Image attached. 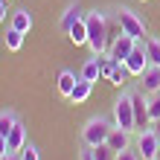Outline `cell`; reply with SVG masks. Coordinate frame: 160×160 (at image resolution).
I'll return each instance as SVG.
<instances>
[{
	"mask_svg": "<svg viewBox=\"0 0 160 160\" xmlns=\"http://www.w3.org/2000/svg\"><path fill=\"white\" fill-rule=\"evenodd\" d=\"M114 125L128 131V134H137V117H134V90L122 88V93L114 99Z\"/></svg>",
	"mask_w": 160,
	"mask_h": 160,
	"instance_id": "7a4b0ae2",
	"label": "cell"
},
{
	"mask_svg": "<svg viewBox=\"0 0 160 160\" xmlns=\"http://www.w3.org/2000/svg\"><path fill=\"white\" fill-rule=\"evenodd\" d=\"M117 160H143V157H140L137 148H125V152H119V154H117Z\"/></svg>",
	"mask_w": 160,
	"mask_h": 160,
	"instance_id": "484cf974",
	"label": "cell"
},
{
	"mask_svg": "<svg viewBox=\"0 0 160 160\" xmlns=\"http://www.w3.org/2000/svg\"><path fill=\"white\" fill-rule=\"evenodd\" d=\"M114 128H117L114 119H108V117H90L82 125V143L88 146V148H96L102 143H108V137H111Z\"/></svg>",
	"mask_w": 160,
	"mask_h": 160,
	"instance_id": "3957f363",
	"label": "cell"
},
{
	"mask_svg": "<svg viewBox=\"0 0 160 160\" xmlns=\"http://www.w3.org/2000/svg\"><path fill=\"white\" fill-rule=\"evenodd\" d=\"M122 64L128 67V73H131L134 79H140L148 67H152V61H148V52H146V44H137L134 50H131V55H128Z\"/></svg>",
	"mask_w": 160,
	"mask_h": 160,
	"instance_id": "8992f818",
	"label": "cell"
},
{
	"mask_svg": "<svg viewBox=\"0 0 160 160\" xmlns=\"http://www.w3.org/2000/svg\"><path fill=\"white\" fill-rule=\"evenodd\" d=\"M140 3H148V0H140Z\"/></svg>",
	"mask_w": 160,
	"mask_h": 160,
	"instance_id": "1f68e13d",
	"label": "cell"
},
{
	"mask_svg": "<svg viewBox=\"0 0 160 160\" xmlns=\"http://www.w3.org/2000/svg\"><path fill=\"white\" fill-rule=\"evenodd\" d=\"M90 152H93V160H117V152H114L108 143H102V146H96V148H90Z\"/></svg>",
	"mask_w": 160,
	"mask_h": 160,
	"instance_id": "7402d4cb",
	"label": "cell"
},
{
	"mask_svg": "<svg viewBox=\"0 0 160 160\" xmlns=\"http://www.w3.org/2000/svg\"><path fill=\"white\" fill-rule=\"evenodd\" d=\"M32 23H35V18H32V12L26 6H21V9H15L12 12V18H9V26H12V29H18V32H29L32 29Z\"/></svg>",
	"mask_w": 160,
	"mask_h": 160,
	"instance_id": "9c48e42d",
	"label": "cell"
},
{
	"mask_svg": "<svg viewBox=\"0 0 160 160\" xmlns=\"http://www.w3.org/2000/svg\"><path fill=\"white\" fill-rule=\"evenodd\" d=\"M0 160H21V154H12V152H9V154H3Z\"/></svg>",
	"mask_w": 160,
	"mask_h": 160,
	"instance_id": "f546056e",
	"label": "cell"
},
{
	"mask_svg": "<svg viewBox=\"0 0 160 160\" xmlns=\"http://www.w3.org/2000/svg\"><path fill=\"white\" fill-rule=\"evenodd\" d=\"M18 119H21V117H18L12 108L0 111V134H3V137H9V131H12V128L18 125Z\"/></svg>",
	"mask_w": 160,
	"mask_h": 160,
	"instance_id": "ac0fdd59",
	"label": "cell"
},
{
	"mask_svg": "<svg viewBox=\"0 0 160 160\" xmlns=\"http://www.w3.org/2000/svg\"><path fill=\"white\" fill-rule=\"evenodd\" d=\"M146 52H148V61L160 67V38L157 35H146Z\"/></svg>",
	"mask_w": 160,
	"mask_h": 160,
	"instance_id": "d6986e66",
	"label": "cell"
},
{
	"mask_svg": "<svg viewBox=\"0 0 160 160\" xmlns=\"http://www.w3.org/2000/svg\"><path fill=\"white\" fill-rule=\"evenodd\" d=\"M148 93L143 90H134V117H137V131H146L152 128V119H148Z\"/></svg>",
	"mask_w": 160,
	"mask_h": 160,
	"instance_id": "ba28073f",
	"label": "cell"
},
{
	"mask_svg": "<svg viewBox=\"0 0 160 160\" xmlns=\"http://www.w3.org/2000/svg\"><path fill=\"white\" fill-rule=\"evenodd\" d=\"M140 79H143V82H140V84H143V93H148V96H157V93H160V67L152 64Z\"/></svg>",
	"mask_w": 160,
	"mask_h": 160,
	"instance_id": "7c38bea8",
	"label": "cell"
},
{
	"mask_svg": "<svg viewBox=\"0 0 160 160\" xmlns=\"http://www.w3.org/2000/svg\"><path fill=\"white\" fill-rule=\"evenodd\" d=\"M79 160H93V152H90V148H88V152H82V154H79Z\"/></svg>",
	"mask_w": 160,
	"mask_h": 160,
	"instance_id": "f1b7e54d",
	"label": "cell"
},
{
	"mask_svg": "<svg viewBox=\"0 0 160 160\" xmlns=\"http://www.w3.org/2000/svg\"><path fill=\"white\" fill-rule=\"evenodd\" d=\"M67 38L76 44V47H88V23H84V18L82 21H76L70 26V32H67Z\"/></svg>",
	"mask_w": 160,
	"mask_h": 160,
	"instance_id": "e0dca14e",
	"label": "cell"
},
{
	"mask_svg": "<svg viewBox=\"0 0 160 160\" xmlns=\"http://www.w3.org/2000/svg\"><path fill=\"white\" fill-rule=\"evenodd\" d=\"M128 79H131V73H128V67H125V64H117V70L114 73H111V84H114V88H125V84H128Z\"/></svg>",
	"mask_w": 160,
	"mask_h": 160,
	"instance_id": "44dd1931",
	"label": "cell"
},
{
	"mask_svg": "<svg viewBox=\"0 0 160 160\" xmlns=\"http://www.w3.org/2000/svg\"><path fill=\"white\" fill-rule=\"evenodd\" d=\"M82 18H84V9L79 3H67V9H64V15H61V21H58V29L61 32H70V26L76 23V21H82Z\"/></svg>",
	"mask_w": 160,
	"mask_h": 160,
	"instance_id": "4fadbf2b",
	"label": "cell"
},
{
	"mask_svg": "<svg viewBox=\"0 0 160 160\" xmlns=\"http://www.w3.org/2000/svg\"><path fill=\"white\" fill-rule=\"evenodd\" d=\"M140 41H134L131 35H125V32H119L114 41H111V47H108V55L111 58H117V61H125L128 55H131V50H134Z\"/></svg>",
	"mask_w": 160,
	"mask_h": 160,
	"instance_id": "52a82bcc",
	"label": "cell"
},
{
	"mask_svg": "<svg viewBox=\"0 0 160 160\" xmlns=\"http://www.w3.org/2000/svg\"><path fill=\"white\" fill-rule=\"evenodd\" d=\"M134 148L140 152V157H143V160H157V154H160V137L154 134V128L137 131Z\"/></svg>",
	"mask_w": 160,
	"mask_h": 160,
	"instance_id": "5b68a950",
	"label": "cell"
},
{
	"mask_svg": "<svg viewBox=\"0 0 160 160\" xmlns=\"http://www.w3.org/2000/svg\"><path fill=\"white\" fill-rule=\"evenodd\" d=\"M76 82H79V76H76L73 70L64 67V70H58V82H55V88H58V93L67 99L70 93H73V88H76Z\"/></svg>",
	"mask_w": 160,
	"mask_h": 160,
	"instance_id": "5bb4252c",
	"label": "cell"
},
{
	"mask_svg": "<svg viewBox=\"0 0 160 160\" xmlns=\"http://www.w3.org/2000/svg\"><path fill=\"white\" fill-rule=\"evenodd\" d=\"M21 160H41V154H38V148H35L32 143H26V148L21 152Z\"/></svg>",
	"mask_w": 160,
	"mask_h": 160,
	"instance_id": "d4e9b609",
	"label": "cell"
},
{
	"mask_svg": "<svg viewBox=\"0 0 160 160\" xmlns=\"http://www.w3.org/2000/svg\"><path fill=\"white\" fill-rule=\"evenodd\" d=\"M84 23H88V47L93 55H105L111 47V21L102 9H90L84 12Z\"/></svg>",
	"mask_w": 160,
	"mask_h": 160,
	"instance_id": "6da1fadb",
	"label": "cell"
},
{
	"mask_svg": "<svg viewBox=\"0 0 160 160\" xmlns=\"http://www.w3.org/2000/svg\"><path fill=\"white\" fill-rule=\"evenodd\" d=\"M117 64H122V61H117V58H111V55L105 52V55H102V79H111V73H114L117 70Z\"/></svg>",
	"mask_w": 160,
	"mask_h": 160,
	"instance_id": "603a6c76",
	"label": "cell"
},
{
	"mask_svg": "<svg viewBox=\"0 0 160 160\" xmlns=\"http://www.w3.org/2000/svg\"><path fill=\"white\" fill-rule=\"evenodd\" d=\"M148 119H152V122H160V93L148 99Z\"/></svg>",
	"mask_w": 160,
	"mask_h": 160,
	"instance_id": "cb8c5ba5",
	"label": "cell"
},
{
	"mask_svg": "<svg viewBox=\"0 0 160 160\" xmlns=\"http://www.w3.org/2000/svg\"><path fill=\"white\" fill-rule=\"evenodd\" d=\"M3 154H9V143H6V137L0 134V157H3Z\"/></svg>",
	"mask_w": 160,
	"mask_h": 160,
	"instance_id": "4316f807",
	"label": "cell"
},
{
	"mask_svg": "<svg viewBox=\"0 0 160 160\" xmlns=\"http://www.w3.org/2000/svg\"><path fill=\"white\" fill-rule=\"evenodd\" d=\"M108 146L114 148V152H125V148H131V134L128 131H122V128H114L111 131V137H108Z\"/></svg>",
	"mask_w": 160,
	"mask_h": 160,
	"instance_id": "2e32d148",
	"label": "cell"
},
{
	"mask_svg": "<svg viewBox=\"0 0 160 160\" xmlns=\"http://www.w3.org/2000/svg\"><path fill=\"white\" fill-rule=\"evenodd\" d=\"M114 18H117L119 29L125 32V35H131L134 41H146V21L134 12V9H125V6H122V9H117Z\"/></svg>",
	"mask_w": 160,
	"mask_h": 160,
	"instance_id": "277c9868",
	"label": "cell"
},
{
	"mask_svg": "<svg viewBox=\"0 0 160 160\" xmlns=\"http://www.w3.org/2000/svg\"><path fill=\"white\" fill-rule=\"evenodd\" d=\"M6 3H9V0H6Z\"/></svg>",
	"mask_w": 160,
	"mask_h": 160,
	"instance_id": "836d02e7",
	"label": "cell"
},
{
	"mask_svg": "<svg viewBox=\"0 0 160 160\" xmlns=\"http://www.w3.org/2000/svg\"><path fill=\"white\" fill-rule=\"evenodd\" d=\"M152 128H154V134L160 137V122H152Z\"/></svg>",
	"mask_w": 160,
	"mask_h": 160,
	"instance_id": "4dcf8cb0",
	"label": "cell"
},
{
	"mask_svg": "<svg viewBox=\"0 0 160 160\" xmlns=\"http://www.w3.org/2000/svg\"><path fill=\"white\" fill-rule=\"evenodd\" d=\"M90 93H93V82H84V79L79 76V82H76V88H73V93L67 96V102H73V105H82V102L90 99Z\"/></svg>",
	"mask_w": 160,
	"mask_h": 160,
	"instance_id": "9a60e30c",
	"label": "cell"
},
{
	"mask_svg": "<svg viewBox=\"0 0 160 160\" xmlns=\"http://www.w3.org/2000/svg\"><path fill=\"white\" fill-rule=\"evenodd\" d=\"M6 143H9V152H12V154H21L23 148H26V125H23L21 119H18V125L9 131Z\"/></svg>",
	"mask_w": 160,
	"mask_h": 160,
	"instance_id": "30bf717a",
	"label": "cell"
},
{
	"mask_svg": "<svg viewBox=\"0 0 160 160\" xmlns=\"http://www.w3.org/2000/svg\"><path fill=\"white\" fill-rule=\"evenodd\" d=\"M3 41H6V50H9V52H18V50L23 47V32H18V29L9 26L6 35H3Z\"/></svg>",
	"mask_w": 160,
	"mask_h": 160,
	"instance_id": "ffe728a7",
	"label": "cell"
},
{
	"mask_svg": "<svg viewBox=\"0 0 160 160\" xmlns=\"http://www.w3.org/2000/svg\"><path fill=\"white\" fill-rule=\"evenodd\" d=\"M6 6H9L6 0H0V23H6Z\"/></svg>",
	"mask_w": 160,
	"mask_h": 160,
	"instance_id": "83f0119b",
	"label": "cell"
},
{
	"mask_svg": "<svg viewBox=\"0 0 160 160\" xmlns=\"http://www.w3.org/2000/svg\"><path fill=\"white\" fill-rule=\"evenodd\" d=\"M157 160H160V154H157Z\"/></svg>",
	"mask_w": 160,
	"mask_h": 160,
	"instance_id": "d6a6232c",
	"label": "cell"
},
{
	"mask_svg": "<svg viewBox=\"0 0 160 160\" xmlns=\"http://www.w3.org/2000/svg\"><path fill=\"white\" fill-rule=\"evenodd\" d=\"M79 76H82L84 82H93V84H96V82L102 79V55H90V58L82 64Z\"/></svg>",
	"mask_w": 160,
	"mask_h": 160,
	"instance_id": "8fae6325",
	"label": "cell"
}]
</instances>
